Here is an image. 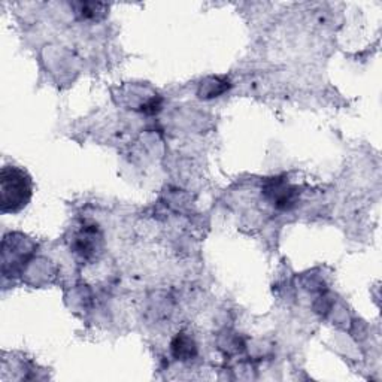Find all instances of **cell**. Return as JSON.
<instances>
[{
  "label": "cell",
  "mask_w": 382,
  "mask_h": 382,
  "mask_svg": "<svg viewBox=\"0 0 382 382\" xmlns=\"http://www.w3.org/2000/svg\"><path fill=\"white\" fill-rule=\"evenodd\" d=\"M33 196L30 175L19 166H3L0 172V212L19 214Z\"/></svg>",
  "instance_id": "1"
},
{
  "label": "cell",
  "mask_w": 382,
  "mask_h": 382,
  "mask_svg": "<svg viewBox=\"0 0 382 382\" xmlns=\"http://www.w3.org/2000/svg\"><path fill=\"white\" fill-rule=\"evenodd\" d=\"M265 193L278 209H290L296 205L297 189L285 178H272L265 185Z\"/></svg>",
  "instance_id": "2"
},
{
  "label": "cell",
  "mask_w": 382,
  "mask_h": 382,
  "mask_svg": "<svg viewBox=\"0 0 382 382\" xmlns=\"http://www.w3.org/2000/svg\"><path fill=\"white\" fill-rule=\"evenodd\" d=\"M100 236L97 235V228H82V232L76 236L75 250L84 259H91L96 256L99 250Z\"/></svg>",
  "instance_id": "3"
},
{
  "label": "cell",
  "mask_w": 382,
  "mask_h": 382,
  "mask_svg": "<svg viewBox=\"0 0 382 382\" xmlns=\"http://www.w3.org/2000/svg\"><path fill=\"white\" fill-rule=\"evenodd\" d=\"M172 355L176 360L189 361L198 355V345L194 339L184 332L178 333L171 344Z\"/></svg>",
  "instance_id": "4"
},
{
  "label": "cell",
  "mask_w": 382,
  "mask_h": 382,
  "mask_svg": "<svg viewBox=\"0 0 382 382\" xmlns=\"http://www.w3.org/2000/svg\"><path fill=\"white\" fill-rule=\"evenodd\" d=\"M227 88H228L227 81H222L219 78H212L209 84L208 82L203 84L199 91V96L200 97H217L219 95H223Z\"/></svg>",
  "instance_id": "5"
},
{
  "label": "cell",
  "mask_w": 382,
  "mask_h": 382,
  "mask_svg": "<svg viewBox=\"0 0 382 382\" xmlns=\"http://www.w3.org/2000/svg\"><path fill=\"white\" fill-rule=\"evenodd\" d=\"M78 6L81 8L78 12H81L82 19H96L99 14L97 10L104 8V5L102 3H80Z\"/></svg>",
  "instance_id": "6"
},
{
  "label": "cell",
  "mask_w": 382,
  "mask_h": 382,
  "mask_svg": "<svg viewBox=\"0 0 382 382\" xmlns=\"http://www.w3.org/2000/svg\"><path fill=\"white\" fill-rule=\"evenodd\" d=\"M161 108V99L160 97H152L151 100H148L145 105L142 106V112L145 114H156L160 111Z\"/></svg>",
  "instance_id": "7"
}]
</instances>
